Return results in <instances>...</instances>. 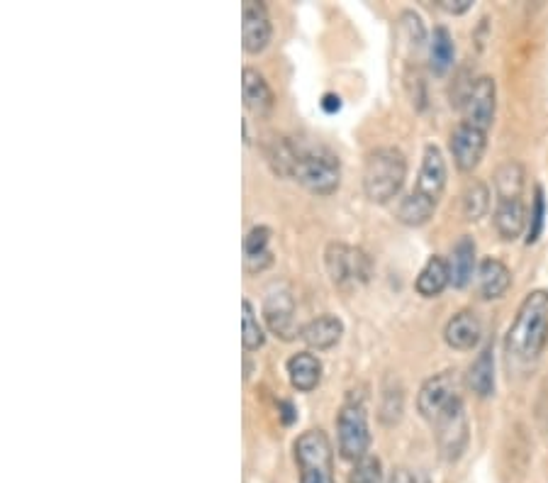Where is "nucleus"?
<instances>
[{"label": "nucleus", "mask_w": 548, "mask_h": 483, "mask_svg": "<svg viewBox=\"0 0 548 483\" xmlns=\"http://www.w3.org/2000/svg\"><path fill=\"white\" fill-rule=\"evenodd\" d=\"M546 222V196L544 188L534 186V201H531V213H529V227H527V244L539 242L541 232H544Z\"/></svg>", "instance_id": "30"}, {"label": "nucleus", "mask_w": 548, "mask_h": 483, "mask_svg": "<svg viewBox=\"0 0 548 483\" xmlns=\"http://www.w3.org/2000/svg\"><path fill=\"white\" fill-rule=\"evenodd\" d=\"M432 425L441 459L444 462H458L468 449V440H471V425H468V413L463 398H456Z\"/></svg>", "instance_id": "8"}, {"label": "nucleus", "mask_w": 548, "mask_h": 483, "mask_svg": "<svg viewBox=\"0 0 548 483\" xmlns=\"http://www.w3.org/2000/svg\"><path fill=\"white\" fill-rule=\"evenodd\" d=\"M451 157H454L458 171L463 174H471L480 166V161L485 157V149H488V135L473 130V127H466L458 122L456 130L451 132L449 140Z\"/></svg>", "instance_id": "13"}, {"label": "nucleus", "mask_w": 548, "mask_h": 483, "mask_svg": "<svg viewBox=\"0 0 548 483\" xmlns=\"http://www.w3.org/2000/svg\"><path fill=\"white\" fill-rule=\"evenodd\" d=\"M349 483H385L383 462L378 457H373V454L363 457L349 471Z\"/></svg>", "instance_id": "31"}, {"label": "nucleus", "mask_w": 548, "mask_h": 483, "mask_svg": "<svg viewBox=\"0 0 548 483\" xmlns=\"http://www.w3.org/2000/svg\"><path fill=\"white\" fill-rule=\"evenodd\" d=\"M388 483H417V479L412 476L410 469H405V466H397Z\"/></svg>", "instance_id": "34"}, {"label": "nucleus", "mask_w": 548, "mask_h": 483, "mask_svg": "<svg viewBox=\"0 0 548 483\" xmlns=\"http://www.w3.org/2000/svg\"><path fill=\"white\" fill-rule=\"evenodd\" d=\"M402 410H405V396H402V388L385 386L383 403H380V423L397 425L402 418Z\"/></svg>", "instance_id": "29"}, {"label": "nucleus", "mask_w": 548, "mask_h": 483, "mask_svg": "<svg viewBox=\"0 0 548 483\" xmlns=\"http://www.w3.org/2000/svg\"><path fill=\"white\" fill-rule=\"evenodd\" d=\"M324 266L334 286L356 288L371 281L373 262L361 247L344 242H329L324 249Z\"/></svg>", "instance_id": "6"}, {"label": "nucleus", "mask_w": 548, "mask_h": 483, "mask_svg": "<svg viewBox=\"0 0 548 483\" xmlns=\"http://www.w3.org/2000/svg\"><path fill=\"white\" fill-rule=\"evenodd\" d=\"M341 335H344V322L332 313L317 315V318L300 327V340L310 349H317V352H327V349L337 347Z\"/></svg>", "instance_id": "16"}, {"label": "nucleus", "mask_w": 548, "mask_h": 483, "mask_svg": "<svg viewBox=\"0 0 548 483\" xmlns=\"http://www.w3.org/2000/svg\"><path fill=\"white\" fill-rule=\"evenodd\" d=\"M242 342L246 352H256L266 344V332L264 325L259 322V315H256L254 303L249 298L242 301Z\"/></svg>", "instance_id": "28"}, {"label": "nucleus", "mask_w": 548, "mask_h": 483, "mask_svg": "<svg viewBox=\"0 0 548 483\" xmlns=\"http://www.w3.org/2000/svg\"><path fill=\"white\" fill-rule=\"evenodd\" d=\"M512 288V271L502 259L485 257L478 266V291L485 301H500Z\"/></svg>", "instance_id": "18"}, {"label": "nucleus", "mask_w": 548, "mask_h": 483, "mask_svg": "<svg viewBox=\"0 0 548 483\" xmlns=\"http://www.w3.org/2000/svg\"><path fill=\"white\" fill-rule=\"evenodd\" d=\"M264 322L271 335L290 342L300 337V327L295 322V298L285 283H273L264 301Z\"/></svg>", "instance_id": "11"}, {"label": "nucleus", "mask_w": 548, "mask_h": 483, "mask_svg": "<svg viewBox=\"0 0 548 483\" xmlns=\"http://www.w3.org/2000/svg\"><path fill=\"white\" fill-rule=\"evenodd\" d=\"M456 57V44L454 35H451L446 27H434L432 40H429V69L436 76H444L451 69Z\"/></svg>", "instance_id": "25"}, {"label": "nucleus", "mask_w": 548, "mask_h": 483, "mask_svg": "<svg viewBox=\"0 0 548 483\" xmlns=\"http://www.w3.org/2000/svg\"><path fill=\"white\" fill-rule=\"evenodd\" d=\"M244 269L246 274H261L273 266L271 230L266 225H254L244 237Z\"/></svg>", "instance_id": "19"}, {"label": "nucleus", "mask_w": 548, "mask_h": 483, "mask_svg": "<svg viewBox=\"0 0 548 483\" xmlns=\"http://www.w3.org/2000/svg\"><path fill=\"white\" fill-rule=\"evenodd\" d=\"M300 147L288 137H271L266 144V161L271 171L281 179H293L295 169H298Z\"/></svg>", "instance_id": "22"}, {"label": "nucleus", "mask_w": 548, "mask_h": 483, "mask_svg": "<svg viewBox=\"0 0 548 483\" xmlns=\"http://www.w3.org/2000/svg\"><path fill=\"white\" fill-rule=\"evenodd\" d=\"M278 405H281V418H283V423H285V425H293V423H295V418H298V413H295L293 403H290V401H281Z\"/></svg>", "instance_id": "35"}, {"label": "nucleus", "mask_w": 548, "mask_h": 483, "mask_svg": "<svg viewBox=\"0 0 548 483\" xmlns=\"http://www.w3.org/2000/svg\"><path fill=\"white\" fill-rule=\"evenodd\" d=\"M293 179L315 196H332L341 186V161L327 147L300 149Z\"/></svg>", "instance_id": "5"}, {"label": "nucleus", "mask_w": 548, "mask_h": 483, "mask_svg": "<svg viewBox=\"0 0 548 483\" xmlns=\"http://www.w3.org/2000/svg\"><path fill=\"white\" fill-rule=\"evenodd\" d=\"M461 398V381H458L456 369H446L441 374L429 376L427 381L419 386L417 393V410L424 420L434 423L451 403Z\"/></svg>", "instance_id": "10"}, {"label": "nucleus", "mask_w": 548, "mask_h": 483, "mask_svg": "<svg viewBox=\"0 0 548 483\" xmlns=\"http://www.w3.org/2000/svg\"><path fill=\"white\" fill-rule=\"evenodd\" d=\"M242 96L249 113L256 118H268L276 108V96H273L271 86H268L266 76L254 66H244L242 71Z\"/></svg>", "instance_id": "14"}, {"label": "nucleus", "mask_w": 548, "mask_h": 483, "mask_svg": "<svg viewBox=\"0 0 548 483\" xmlns=\"http://www.w3.org/2000/svg\"><path fill=\"white\" fill-rule=\"evenodd\" d=\"M290 386L300 393H312L322 381V362L317 354L298 352L285 362Z\"/></svg>", "instance_id": "20"}, {"label": "nucleus", "mask_w": 548, "mask_h": 483, "mask_svg": "<svg viewBox=\"0 0 548 483\" xmlns=\"http://www.w3.org/2000/svg\"><path fill=\"white\" fill-rule=\"evenodd\" d=\"M407 179V159L397 147H376L363 164V193L371 203L388 205Z\"/></svg>", "instance_id": "3"}, {"label": "nucleus", "mask_w": 548, "mask_h": 483, "mask_svg": "<svg viewBox=\"0 0 548 483\" xmlns=\"http://www.w3.org/2000/svg\"><path fill=\"white\" fill-rule=\"evenodd\" d=\"M273 27L268 10L259 0H244L242 5V47L246 54H261L271 44Z\"/></svg>", "instance_id": "12"}, {"label": "nucleus", "mask_w": 548, "mask_h": 483, "mask_svg": "<svg viewBox=\"0 0 548 483\" xmlns=\"http://www.w3.org/2000/svg\"><path fill=\"white\" fill-rule=\"evenodd\" d=\"M480 337H483V325H480V318L473 310H461L444 327L446 344L451 349H458V352H471V349L478 347Z\"/></svg>", "instance_id": "17"}, {"label": "nucleus", "mask_w": 548, "mask_h": 483, "mask_svg": "<svg viewBox=\"0 0 548 483\" xmlns=\"http://www.w3.org/2000/svg\"><path fill=\"white\" fill-rule=\"evenodd\" d=\"M468 386L478 398H490L495 393V349L492 344L475 357L468 369Z\"/></svg>", "instance_id": "24"}, {"label": "nucleus", "mask_w": 548, "mask_h": 483, "mask_svg": "<svg viewBox=\"0 0 548 483\" xmlns=\"http://www.w3.org/2000/svg\"><path fill=\"white\" fill-rule=\"evenodd\" d=\"M322 110H324V113H329V115L339 113V110H341V98L337 96V93H327V96L322 98Z\"/></svg>", "instance_id": "33"}, {"label": "nucleus", "mask_w": 548, "mask_h": 483, "mask_svg": "<svg viewBox=\"0 0 548 483\" xmlns=\"http://www.w3.org/2000/svg\"><path fill=\"white\" fill-rule=\"evenodd\" d=\"M337 447L341 459L346 462H361L368 457L371 447V430H368V415L363 403L346 401L337 415Z\"/></svg>", "instance_id": "7"}, {"label": "nucleus", "mask_w": 548, "mask_h": 483, "mask_svg": "<svg viewBox=\"0 0 548 483\" xmlns=\"http://www.w3.org/2000/svg\"><path fill=\"white\" fill-rule=\"evenodd\" d=\"M524 166L519 161H505L502 166H497L492 183H495V198H524Z\"/></svg>", "instance_id": "26"}, {"label": "nucleus", "mask_w": 548, "mask_h": 483, "mask_svg": "<svg viewBox=\"0 0 548 483\" xmlns=\"http://www.w3.org/2000/svg\"><path fill=\"white\" fill-rule=\"evenodd\" d=\"M497 113V83L492 76H480L468 86L461 105V125L490 135V127Z\"/></svg>", "instance_id": "9"}, {"label": "nucleus", "mask_w": 548, "mask_h": 483, "mask_svg": "<svg viewBox=\"0 0 548 483\" xmlns=\"http://www.w3.org/2000/svg\"><path fill=\"white\" fill-rule=\"evenodd\" d=\"M293 457L300 469V483L334 481V447L322 427H312L293 442Z\"/></svg>", "instance_id": "4"}, {"label": "nucleus", "mask_w": 548, "mask_h": 483, "mask_svg": "<svg viewBox=\"0 0 548 483\" xmlns=\"http://www.w3.org/2000/svg\"><path fill=\"white\" fill-rule=\"evenodd\" d=\"M461 205H463V218H466L468 222L483 220L490 210L488 183L480 181V179H473L471 183H468L466 191H463Z\"/></svg>", "instance_id": "27"}, {"label": "nucleus", "mask_w": 548, "mask_h": 483, "mask_svg": "<svg viewBox=\"0 0 548 483\" xmlns=\"http://www.w3.org/2000/svg\"><path fill=\"white\" fill-rule=\"evenodd\" d=\"M436 5L449 15H463L473 8V0H439Z\"/></svg>", "instance_id": "32"}, {"label": "nucleus", "mask_w": 548, "mask_h": 483, "mask_svg": "<svg viewBox=\"0 0 548 483\" xmlns=\"http://www.w3.org/2000/svg\"><path fill=\"white\" fill-rule=\"evenodd\" d=\"M548 347V291L536 288L524 296L505 335V354L510 364L539 362Z\"/></svg>", "instance_id": "1"}, {"label": "nucleus", "mask_w": 548, "mask_h": 483, "mask_svg": "<svg viewBox=\"0 0 548 483\" xmlns=\"http://www.w3.org/2000/svg\"><path fill=\"white\" fill-rule=\"evenodd\" d=\"M492 222H495V230L502 240L514 242L522 237L524 227L529 225L527 205L524 198H500L495 203V213H492Z\"/></svg>", "instance_id": "15"}, {"label": "nucleus", "mask_w": 548, "mask_h": 483, "mask_svg": "<svg viewBox=\"0 0 548 483\" xmlns=\"http://www.w3.org/2000/svg\"><path fill=\"white\" fill-rule=\"evenodd\" d=\"M446 286H451V271H449V262L439 254L427 259V264L422 266L419 271L417 281H415V291L422 298H439L441 293L446 291Z\"/></svg>", "instance_id": "21"}, {"label": "nucleus", "mask_w": 548, "mask_h": 483, "mask_svg": "<svg viewBox=\"0 0 548 483\" xmlns=\"http://www.w3.org/2000/svg\"><path fill=\"white\" fill-rule=\"evenodd\" d=\"M446 191V159L444 152L429 142L422 152V166L415 188L397 205V220L407 227H422L434 218L441 196Z\"/></svg>", "instance_id": "2"}, {"label": "nucleus", "mask_w": 548, "mask_h": 483, "mask_svg": "<svg viewBox=\"0 0 548 483\" xmlns=\"http://www.w3.org/2000/svg\"><path fill=\"white\" fill-rule=\"evenodd\" d=\"M449 271H451V286L454 288H466L473 279L475 271V240L471 235H463L461 240L454 244L449 259Z\"/></svg>", "instance_id": "23"}]
</instances>
